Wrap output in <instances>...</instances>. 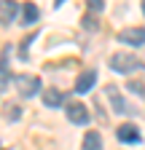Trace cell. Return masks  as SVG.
<instances>
[{"mask_svg":"<svg viewBox=\"0 0 145 150\" xmlns=\"http://www.w3.org/2000/svg\"><path fill=\"white\" fill-rule=\"evenodd\" d=\"M129 88H132L134 94H142V83H137V81H132V83H129Z\"/></svg>","mask_w":145,"mask_h":150,"instance_id":"2e32d148","label":"cell"},{"mask_svg":"<svg viewBox=\"0 0 145 150\" xmlns=\"http://www.w3.org/2000/svg\"><path fill=\"white\" fill-rule=\"evenodd\" d=\"M67 118H70L72 123L86 126L92 115H89V107H86V105H81V102H70V105H67Z\"/></svg>","mask_w":145,"mask_h":150,"instance_id":"277c9868","label":"cell"},{"mask_svg":"<svg viewBox=\"0 0 145 150\" xmlns=\"http://www.w3.org/2000/svg\"><path fill=\"white\" fill-rule=\"evenodd\" d=\"M110 67H113L116 72H134V70L142 67V62H140V56H134V54H129V51H116V54L110 56Z\"/></svg>","mask_w":145,"mask_h":150,"instance_id":"6da1fadb","label":"cell"},{"mask_svg":"<svg viewBox=\"0 0 145 150\" xmlns=\"http://www.w3.org/2000/svg\"><path fill=\"white\" fill-rule=\"evenodd\" d=\"M43 102H46V107H59L65 102V94L59 88H43Z\"/></svg>","mask_w":145,"mask_h":150,"instance_id":"ba28073f","label":"cell"},{"mask_svg":"<svg viewBox=\"0 0 145 150\" xmlns=\"http://www.w3.org/2000/svg\"><path fill=\"white\" fill-rule=\"evenodd\" d=\"M35 19H38L35 3H24V24H35Z\"/></svg>","mask_w":145,"mask_h":150,"instance_id":"7c38bea8","label":"cell"},{"mask_svg":"<svg viewBox=\"0 0 145 150\" xmlns=\"http://www.w3.org/2000/svg\"><path fill=\"white\" fill-rule=\"evenodd\" d=\"M94 81H97V72L94 70H83L81 75H78V81H75V94H86V91H92L94 88Z\"/></svg>","mask_w":145,"mask_h":150,"instance_id":"52a82bcc","label":"cell"},{"mask_svg":"<svg viewBox=\"0 0 145 150\" xmlns=\"http://www.w3.org/2000/svg\"><path fill=\"white\" fill-rule=\"evenodd\" d=\"M19 110H22V107H16V105H8V112H6V115H8V121H16V118H19V115H22Z\"/></svg>","mask_w":145,"mask_h":150,"instance_id":"4fadbf2b","label":"cell"},{"mask_svg":"<svg viewBox=\"0 0 145 150\" xmlns=\"http://www.w3.org/2000/svg\"><path fill=\"white\" fill-rule=\"evenodd\" d=\"M83 150H102V137H100V131H86V137H83Z\"/></svg>","mask_w":145,"mask_h":150,"instance_id":"9c48e42d","label":"cell"},{"mask_svg":"<svg viewBox=\"0 0 145 150\" xmlns=\"http://www.w3.org/2000/svg\"><path fill=\"white\" fill-rule=\"evenodd\" d=\"M118 40L126 43V46H142V43H145V30H142V27L121 30V32H118Z\"/></svg>","mask_w":145,"mask_h":150,"instance_id":"5b68a950","label":"cell"},{"mask_svg":"<svg viewBox=\"0 0 145 150\" xmlns=\"http://www.w3.org/2000/svg\"><path fill=\"white\" fill-rule=\"evenodd\" d=\"M83 27H86V30H97V22H94V16H92V13H86V16H83Z\"/></svg>","mask_w":145,"mask_h":150,"instance_id":"9a60e30c","label":"cell"},{"mask_svg":"<svg viewBox=\"0 0 145 150\" xmlns=\"http://www.w3.org/2000/svg\"><path fill=\"white\" fill-rule=\"evenodd\" d=\"M16 3H0V22L3 24H11L14 22V16H16Z\"/></svg>","mask_w":145,"mask_h":150,"instance_id":"8fae6325","label":"cell"},{"mask_svg":"<svg viewBox=\"0 0 145 150\" xmlns=\"http://www.w3.org/2000/svg\"><path fill=\"white\" fill-rule=\"evenodd\" d=\"M142 13H145V3H142Z\"/></svg>","mask_w":145,"mask_h":150,"instance_id":"e0dca14e","label":"cell"},{"mask_svg":"<svg viewBox=\"0 0 145 150\" xmlns=\"http://www.w3.org/2000/svg\"><path fill=\"white\" fill-rule=\"evenodd\" d=\"M14 86H16V91L22 94V97H32L35 91H41V78L38 75H16L14 78Z\"/></svg>","mask_w":145,"mask_h":150,"instance_id":"7a4b0ae2","label":"cell"},{"mask_svg":"<svg viewBox=\"0 0 145 150\" xmlns=\"http://www.w3.org/2000/svg\"><path fill=\"white\" fill-rule=\"evenodd\" d=\"M105 91H107V97H110V102H113V107H116V112H124V115H132L134 112V107L126 102L121 94H118V86H113V83H107L105 86Z\"/></svg>","mask_w":145,"mask_h":150,"instance_id":"3957f363","label":"cell"},{"mask_svg":"<svg viewBox=\"0 0 145 150\" xmlns=\"http://www.w3.org/2000/svg\"><path fill=\"white\" fill-rule=\"evenodd\" d=\"M116 137H118V142L137 145V142H140V129H137L134 123H121V126H118V131H116Z\"/></svg>","mask_w":145,"mask_h":150,"instance_id":"8992f818","label":"cell"},{"mask_svg":"<svg viewBox=\"0 0 145 150\" xmlns=\"http://www.w3.org/2000/svg\"><path fill=\"white\" fill-rule=\"evenodd\" d=\"M102 8H105V3H102V0H89V13L102 11Z\"/></svg>","mask_w":145,"mask_h":150,"instance_id":"5bb4252c","label":"cell"},{"mask_svg":"<svg viewBox=\"0 0 145 150\" xmlns=\"http://www.w3.org/2000/svg\"><path fill=\"white\" fill-rule=\"evenodd\" d=\"M11 51H14V46H6L3 54H0V86L8 81V56H11Z\"/></svg>","mask_w":145,"mask_h":150,"instance_id":"30bf717a","label":"cell"}]
</instances>
